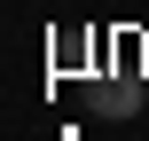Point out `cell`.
I'll use <instances>...</instances> for the list:
<instances>
[{
    "instance_id": "6da1fadb",
    "label": "cell",
    "mask_w": 149,
    "mask_h": 141,
    "mask_svg": "<svg viewBox=\"0 0 149 141\" xmlns=\"http://www.w3.org/2000/svg\"><path fill=\"white\" fill-rule=\"evenodd\" d=\"M94 110H102V118H134V110H141V86H134V78H110V86L94 94Z\"/></svg>"
}]
</instances>
